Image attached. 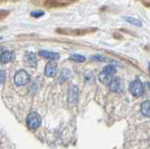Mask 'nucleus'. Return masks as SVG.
<instances>
[{"mask_svg": "<svg viewBox=\"0 0 150 149\" xmlns=\"http://www.w3.org/2000/svg\"><path fill=\"white\" fill-rule=\"evenodd\" d=\"M98 31L97 27H83V28H67V27H58L55 29V32L60 35L65 36H73V37H82L91 33H95Z\"/></svg>", "mask_w": 150, "mask_h": 149, "instance_id": "nucleus-1", "label": "nucleus"}, {"mask_svg": "<svg viewBox=\"0 0 150 149\" xmlns=\"http://www.w3.org/2000/svg\"><path fill=\"white\" fill-rule=\"evenodd\" d=\"M116 73V68L114 65H108L104 67L102 69V71L98 75V80L101 83L105 85H109L112 80L114 79V75Z\"/></svg>", "mask_w": 150, "mask_h": 149, "instance_id": "nucleus-2", "label": "nucleus"}, {"mask_svg": "<svg viewBox=\"0 0 150 149\" xmlns=\"http://www.w3.org/2000/svg\"><path fill=\"white\" fill-rule=\"evenodd\" d=\"M77 1L79 0H44L42 5L47 8H56L67 7Z\"/></svg>", "mask_w": 150, "mask_h": 149, "instance_id": "nucleus-3", "label": "nucleus"}, {"mask_svg": "<svg viewBox=\"0 0 150 149\" xmlns=\"http://www.w3.org/2000/svg\"><path fill=\"white\" fill-rule=\"evenodd\" d=\"M41 124V118L36 112H32L26 117V125L30 129H37Z\"/></svg>", "mask_w": 150, "mask_h": 149, "instance_id": "nucleus-4", "label": "nucleus"}, {"mask_svg": "<svg viewBox=\"0 0 150 149\" xmlns=\"http://www.w3.org/2000/svg\"><path fill=\"white\" fill-rule=\"evenodd\" d=\"M129 91L134 97H141L144 92V88L143 83L139 79L132 81L129 85Z\"/></svg>", "mask_w": 150, "mask_h": 149, "instance_id": "nucleus-5", "label": "nucleus"}, {"mask_svg": "<svg viewBox=\"0 0 150 149\" xmlns=\"http://www.w3.org/2000/svg\"><path fill=\"white\" fill-rule=\"evenodd\" d=\"M30 81V76L25 71H19L14 75V83L17 86L25 85Z\"/></svg>", "mask_w": 150, "mask_h": 149, "instance_id": "nucleus-6", "label": "nucleus"}, {"mask_svg": "<svg viewBox=\"0 0 150 149\" xmlns=\"http://www.w3.org/2000/svg\"><path fill=\"white\" fill-rule=\"evenodd\" d=\"M44 73L47 77H54L57 73V64H56L54 61H51L48 62L45 66V69H44Z\"/></svg>", "mask_w": 150, "mask_h": 149, "instance_id": "nucleus-7", "label": "nucleus"}, {"mask_svg": "<svg viewBox=\"0 0 150 149\" xmlns=\"http://www.w3.org/2000/svg\"><path fill=\"white\" fill-rule=\"evenodd\" d=\"M23 61H25V64L28 67L31 68H36L38 62H37V57L36 54L32 52H27L25 54V57H23Z\"/></svg>", "mask_w": 150, "mask_h": 149, "instance_id": "nucleus-8", "label": "nucleus"}, {"mask_svg": "<svg viewBox=\"0 0 150 149\" xmlns=\"http://www.w3.org/2000/svg\"><path fill=\"white\" fill-rule=\"evenodd\" d=\"M108 86H109L112 92H115V93H119L123 89V85H122L121 79L119 77H115Z\"/></svg>", "mask_w": 150, "mask_h": 149, "instance_id": "nucleus-9", "label": "nucleus"}, {"mask_svg": "<svg viewBox=\"0 0 150 149\" xmlns=\"http://www.w3.org/2000/svg\"><path fill=\"white\" fill-rule=\"evenodd\" d=\"M79 97V88L76 85H71L69 88L68 92V100L71 103H76Z\"/></svg>", "mask_w": 150, "mask_h": 149, "instance_id": "nucleus-10", "label": "nucleus"}, {"mask_svg": "<svg viewBox=\"0 0 150 149\" xmlns=\"http://www.w3.org/2000/svg\"><path fill=\"white\" fill-rule=\"evenodd\" d=\"M39 55L42 58L50 60V61H56L60 57L57 53L51 52V51H45V50H40L39 52Z\"/></svg>", "mask_w": 150, "mask_h": 149, "instance_id": "nucleus-11", "label": "nucleus"}, {"mask_svg": "<svg viewBox=\"0 0 150 149\" xmlns=\"http://www.w3.org/2000/svg\"><path fill=\"white\" fill-rule=\"evenodd\" d=\"M14 58V54L11 51H4V52L0 54V63L1 64H7L11 62Z\"/></svg>", "mask_w": 150, "mask_h": 149, "instance_id": "nucleus-12", "label": "nucleus"}, {"mask_svg": "<svg viewBox=\"0 0 150 149\" xmlns=\"http://www.w3.org/2000/svg\"><path fill=\"white\" fill-rule=\"evenodd\" d=\"M141 112L144 116L150 117V100L144 101L141 105Z\"/></svg>", "mask_w": 150, "mask_h": 149, "instance_id": "nucleus-13", "label": "nucleus"}, {"mask_svg": "<svg viewBox=\"0 0 150 149\" xmlns=\"http://www.w3.org/2000/svg\"><path fill=\"white\" fill-rule=\"evenodd\" d=\"M124 20H125L127 23H129V25H134V26H137V27H142V26H143L142 22H141L140 20H138V19H136V18H134V17L125 16V17H124Z\"/></svg>", "mask_w": 150, "mask_h": 149, "instance_id": "nucleus-14", "label": "nucleus"}, {"mask_svg": "<svg viewBox=\"0 0 150 149\" xmlns=\"http://www.w3.org/2000/svg\"><path fill=\"white\" fill-rule=\"evenodd\" d=\"M70 77V71L68 68H63L62 71L60 73V76H59V82L60 83H65L68 79Z\"/></svg>", "mask_w": 150, "mask_h": 149, "instance_id": "nucleus-15", "label": "nucleus"}, {"mask_svg": "<svg viewBox=\"0 0 150 149\" xmlns=\"http://www.w3.org/2000/svg\"><path fill=\"white\" fill-rule=\"evenodd\" d=\"M69 60L72 62H75V63H83V62L86 61V57L82 54H71L69 56Z\"/></svg>", "mask_w": 150, "mask_h": 149, "instance_id": "nucleus-16", "label": "nucleus"}, {"mask_svg": "<svg viewBox=\"0 0 150 149\" xmlns=\"http://www.w3.org/2000/svg\"><path fill=\"white\" fill-rule=\"evenodd\" d=\"M91 60H94V61H97V62H104L106 60H108V58L103 56V55L96 54V55H94V56H91Z\"/></svg>", "mask_w": 150, "mask_h": 149, "instance_id": "nucleus-17", "label": "nucleus"}, {"mask_svg": "<svg viewBox=\"0 0 150 149\" xmlns=\"http://www.w3.org/2000/svg\"><path fill=\"white\" fill-rule=\"evenodd\" d=\"M44 14H45L44 11H34L30 12V16L33 18H40V17H42Z\"/></svg>", "mask_w": 150, "mask_h": 149, "instance_id": "nucleus-18", "label": "nucleus"}, {"mask_svg": "<svg viewBox=\"0 0 150 149\" xmlns=\"http://www.w3.org/2000/svg\"><path fill=\"white\" fill-rule=\"evenodd\" d=\"M11 11L8 10H0V22H2L9 15Z\"/></svg>", "mask_w": 150, "mask_h": 149, "instance_id": "nucleus-19", "label": "nucleus"}, {"mask_svg": "<svg viewBox=\"0 0 150 149\" xmlns=\"http://www.w3.org/2000/svg\"><path fill=\"white\" fill-rule=\"evenodd\" d=\"M6 81V72L0 69V83H4Z\"/></svg>", "mask_w": 150, "mask_h": 149, "instance_id": "nucleus-20", "label": "nucleus"}, {"mask_svg": "<svg viewBox=\"0 0 150 149\" xmlns=\"http://www.w3.org/2000/svg\"><path fill=\"white\" fill-rule=\"evenodd\" d=\"M143 3V5L147 7V8H150V0H141Z\"/></svg>", "mask_w": 150, "mask_h": 149, "instance_id": "nucleus-21", "label": "nucleus"}, {"mask_svg": "<svg viewBox=\"0 0 150 149\" xmlns=\"http://www.w3.org/2000/svg\"><path fill=\"white\" fill-rule=\"evenodd\" d=\"M112 36H114V38L116 40H123V37H122V35H120L119 33H114Z\"/></svg>", "mask_w": 150, "mask_h": 149, "instance_id": "nucleus-22", "label": "nucleus"}, {"mask_svg": "<svg viewBox=\"0 0 150 149\" xmlns=\"http://www.w3.org/2000/svg\"><path fill=\"white\" fill-rule=\"evenodd\" d=\"M19 0H0V4L7 3V2H17Z\"/></svg>", "mask_w": 150, "mask_h": 149, "instance_id": "nucleus-23", "label": "nucleus"}, {"mask_svg": "<svg viewBox=\"0 0 150 149\" xmlns=\"http://www.w3.org/2000/svg\"><path fill=\"white\" fill-rule=\"evenodd\" d=\"M146 85H147V86L149 87V89H150V83H146Z\"/></svg>", "mask_w": 150, "mask_h": 149, "instance_id": "nucleus-24", "label": "nucleus"}, {"mask_svg": "<svg viewBox=\"0 0 150 149\" xmlns=\"http://www.w3.org/2000/svg\"><path fill=\"white\" fill-rule=\"evenodd\" d=\"M149 71H150V63H149Z\"/></svg>", "mask_w": 150, "mask_h": 149, "instance_id": "nucleus-25", "label": "nucleus"}, {"mask_svg": "<svg viewBox=\"0 0 150 149\" xmlns=\"http://www.w3.org/2000/svg\"><path fill=\"white\" fill-rule=\"evenodd\" d=\"M0 40H2V37H0Z\"/></svg>", "mask_w": 150, "mask_h": 149, "instance_id": "nucleus-26", "label": "nucleus"}]
</instances>
